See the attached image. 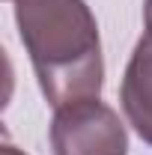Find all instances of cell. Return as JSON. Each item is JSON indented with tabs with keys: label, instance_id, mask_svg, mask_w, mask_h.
<instances>
[{
	"label": "cell",
	"instance_id": "6da1fadb",
	"mask_svg": "<svg viewBox=\"0 0 152 155\" xmlns=\"http://www.w3.org/2000/svg\"><path fill=\"white\" fill-rule=\"evenodd\" d=\"M12 6L21 45L48 104L60 110L101 96V39L87 0H15Z\"/></svg>",
	"mask_w": 152,
	"mask_h": 155
},
{
	"label": "cell",
	"instance_id": "7a4b0ae2",
	"mask_svg": "<svg viewBox=\"0 0 152 155\" xmlns=\"http://www.w3.org/2000/svg\"><path fill=\"white\" fill-rule=\"evenodd\" d=\"M54 155H128V131L111 104L87 98L54 110Z\"/></svg>",
	"mask_w": 152,
	"mask_h": 155
},
{
	"label": "cell",
	"instance_id": "3957f363",
	"mask_svg": "<svg viewBox=\"0 0 152 155\" xmlns=\"http://www.w3.org/2000/svg\"><path fill=\"white\" fill-rule=\"evenodd\" d=\"M119 101L128 125L143 143L152 146V36H143L134 45V54L122 75Z\"/></svg>",
	"mask_w": 152,
	"mask_h": 155
},
{
	"label": "cell",
	"instance_id": "277c9868",
	"mask_svg": "<svg viewBox=\"0 0 152 155\" xmlns=\"http://www.w3.org/2000/svg\"><path fill=\"white\" fill-rule=\"evenodd\" d=\"M143 27L146 36H152V0H143Z\"/></svg>",
	"mask_w": 152,
	"mask_h": 155
},
{
	"label": "cell",
	"instance_id": "5b68a950",
	"mask_svg": "<svg viewBox=\"0 0 152 155\" xmlns=\"http://www.w3.org/2000/svg\"><path fill=\"white\" fill-rule=\"evenodd\" d=\"M0 155H24V152H18L12 143H3V149H0Z\"/></svg>",
	"mask_w": 152,
	"mask_h": 155
},
{
	"label": "cell",
	"instance_id": "8992f818",
	"mask_svg": "<svg viewBox=\"0 0 152 155\" xmlns=\"http://www.w3.org/2000/svg\"><path fill=\"white\" fill-rule=\"evenodd\" d=\"M9 3H15V0H9Z\"/></svg>",
	"mask_w": 152,
	"mask_h": 155
}]
</instances>
